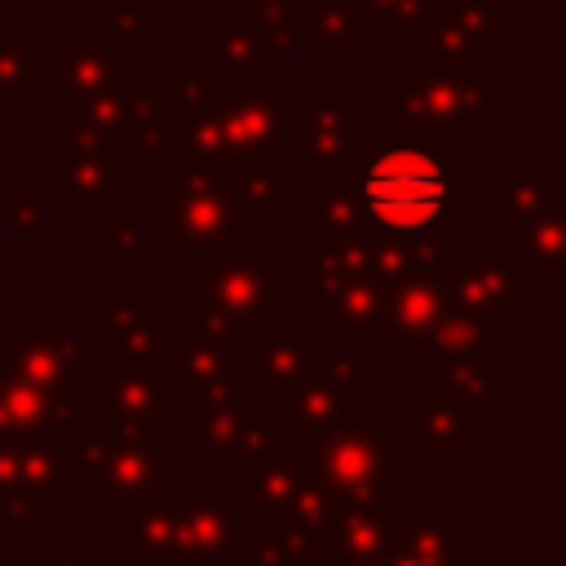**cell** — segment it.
Instances as JSON below:
<instances>
[{
  "label": "cell",
  "instance_id": "obj_1",
  "mask_svg": "<svg viewBox=\"0 0 566 566\" xmlns=\"http://www.w3.org/2000/svg\"><path fill=\"white\" fill-rule=\"evenodd\" d=\"M367 208L385 230L420 234L442 217L447 203V172L424 150H385L367 172Z\"/></svg>",
  "mask_w": 566,
  "mask_h": 566
}]
</instances>
